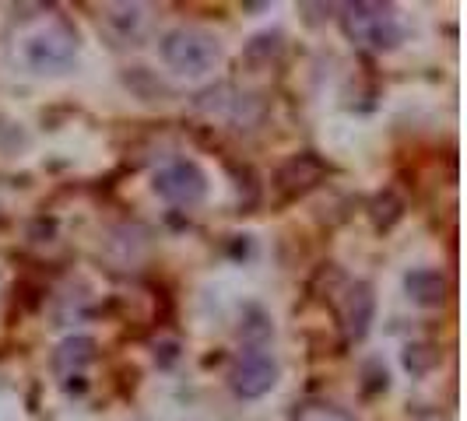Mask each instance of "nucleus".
<instances>
[{
    "label": "nucleus",
    "instance_id": "obj_1",
    "mask_svg": "<svg viewBox=\"0 0 467 421\" xmlns=\"http://www.w3.org/2000/svg\"><path fill=\"white\" fill-rule=\"evenodd\" d=\"M162 60L169 70L183 74V77H201L222 64V43L211 36L208 28H172L162 39Z\"/></svg>",
    "mask_w": 467,
    "mask_h": 421
},
{
    "label": "nucleus",
    "instance_id": "obj_2",
    "mask_svg": "<svg viewBox=\"0 0 467 421\" xmlns=\"http://www.w3.org/2000/svg\"><path fill=\"white\" fill-rule=\"evenodd\" d=\"M341 28L351 43L373 49H398L400 43V25L390 4H348L341 15Z\"/></svg>",
    "mask_w": 467,
    "mask_h": 421
},
{
    "label": "nucleus",
    "instance_id": "obj_3",
    "mask_svg": "<svg viewBox=\"0 0 467 421\" xmlns=\"http://www.w3.org/2000/svg\"><path fill=\"white\" fill-rule=\"evenodd\" d=\"M74 56H78V36L64 18L25 39V60L39 74H60L74 64Z\"/></svg>",
    "mask_w": 467,
    "mask_h": 421
},
{
    "label": "nucleus",
    "instance_id": "obj_4",
    "mask_svg": "<svg viewBox=\"0 0 467 421\" xmlns=\"http://www.w3.org/2000/svg\"><path fill=\"white\" fill-rule=\"evenodd\" d=\"M278 383V362L267 354L264 348H246L239 351V358L229 369V386H233L235 397L243 400H257L264 394H271Z\"/></svg>",
    "mask_w": 467,
    "mask_h": 421
},
{
    "label": "nucleus",
    "instance_id": "obj_5",
    "mask_svg": "<svg viewBox=\"0 0 467 421\" xmlns=\"http://www.w3.org/2000/svg\"><path fill=\"white\" fill-rule=\"evenodd\" d=\"M155 193L169 200V204H197L204 200L208 193V176L201 172L197 162H187V159H176V162L162 165L155 172Z\"/></svg>",
    "mask_w": 467,
    "mask_h": 421
},
{
    "label": "nucleus",
    "instance_id": "obj_6",
    "mask_svg": "<svg viewBox=\"0 0 467 421\" xmlns=\"http://www.w3.org/2000/svg\"><path fill=\"white\" fill-rule=\"evenodd\" d=\"M327 172L330 169L320 155L303 151V155L288 159V162L278 169V187L285 190L288 197H296V193H306V190H313L317 183H324V176H327Z\"/></svg>",
    "mask_w": 467,
    "mask_h": 421
},
{
    "label": "nucleus",
    "instance_id": "obj_7",
    "mask_svg": "<svg viewBox=\"0 0 467 421\" xmlns=\"http://www.w3.org/2000/svg\"><path fill=\"white\" fill-rule=\"evenodd\" d=\"M373 313H376V295L373 288L366 281H355L345 299H341V323L348 330V337L362 341L369 334V323H373Z\"/></svg>",
    "mask_w": 467,
    "mask_h": 421
},
{
    "label": "nucleus",
    "instance_id": "obj_8",
    "mask_svg": "<svg viewBox=\"0 0 467 421\" xmlns=\"http://www.w3.org/2000/svg\"><path fill=\"white\" fill-rule=\"evenodd\" d=\"M404 288H408L411 303H419V305H443L446 295H450V281H446V274L429 271V267L411 271V274L404 278Z\"/></svg>",
    "mask_w": 467,
    "mask_h": 421
},
{
    "label": "nucleus",
    "instance_id": "obj_9",
    "mask_svg": "<svg viewBox=\"0 0 467 421\" xmlns=\"http://www.w3.org/2000/svg\"><path fill=\"white\" fill-rule=\"evenodd\" d=\"M92 358H95L92 337H67L60 348L53 351V369L60 375H70L74 369H85Z\"/></svg>",
    "mask_w": 467,
    "mask_h": 421
},
{
    "label": "nucleus",
    "instance_id": "obj_10",
    "mask_svg": "<svg viewBox=\"0 0 467 421\" xmlns=\"http://www.w3.org/2000/svg\"><path fill=\"white\" fill-rule=\"evenodd\" d=\"M292 421H355L348 411H341L337 404H327V400H306L296 407Z\"/></svg>",
    "mask_w": 467,
    "mask_h": 421
},
{
    "label": "nucleus",
    "instance_id": "obj_11",
    "mask_svg": "<svg viewBox=\"0 0 467 421\" xmlns=\"http://www.w3.org/2000/svg\"><path fill=\"white\" fill-rule=\"evenodd\" d=\"M436 362H440V351L432 344H408V351H404V365L415 375H425Z\"/></svg>",
    "mask_w": 467,
    "mask_h": 421
},
{
    "label": "nucleus",
    "instance_id": "obj_12",
    "mask_svg": "<svg viewBox=\"0 0 467 421\" xmlns=\"http://www.w3.org/2000/svg\"><path fill=\"white\" fill-rule=\"evenodd\" d=\"M113 15H106V22H119V28H134L140 22V7L138 4H117V7H106Z\"/></svg>",
    "mask_w": 467,
    "mask_h": 421
}]
</instances>
